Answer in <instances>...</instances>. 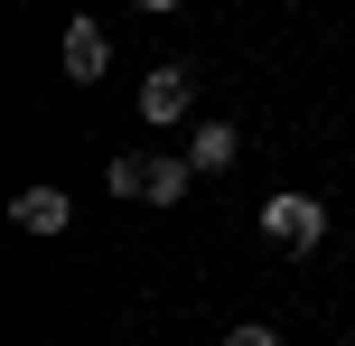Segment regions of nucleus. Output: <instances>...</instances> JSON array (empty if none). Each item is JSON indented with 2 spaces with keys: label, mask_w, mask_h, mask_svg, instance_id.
Returning a JSON list of instances; mask_svg holds the SVG:
<instances>
[{
  "label": "nucleus",
  "mask_w": 355,
  "mask_h": 346,
  "mask_svg": "<svg viewBox=\"0 0 355 346\" xmlns=\"http://www.w3.org/2000/svg\"><path fill=\"white\" fill-rule=\"evenodd\" d=\"M262 234L281 243V253H318L327 243V206L300 197V187H281V197H262Z\"/></svg>",
  "instance_id": "obj_1"
},
{
  "label": "nucleus",
  "mask_w": 355,
  "mask_h": 346,
  "mask_svg": "<svg viewBox=\"0 0 355 346\" xmlns=\"http://www.w3.org/2000/svg\"><path fill=\"white\" fill-rule=\"evenodd\" d=\"M103 178H112V197H141V206H178V197H187V178H196V159H112Z\"/></svg>",
  "instance_id": "obj_2"
},
{
  "label": "nucleus",
  "mask_w": 355,
  "mask_h": 346,
  "mask_svg": "<svg viewBox=\"0 0 355 346\" xmlns=\"http://www.w3.org/2000/svg\"><path fill=\"white\" fill-rule=\"evenodd\" d=\"M10 225H19V234H66V225H75V197H66V187H19V197H10Z\"/></svg>",
  "instance_id": "obj_3"
},
{
  "label": "nucleus",
  "mask_w": 355,
  "mask_h": 346,
  "mask_svg": "<svg viewBox=\"0 0 355 346\" xmlns=\"http://www.w3.org/2000/svg\"><path fill=\"white\" fill-rule=\"evenodd\" d=\"M187 103H196V75L187 66H150L141 75V112H150V122H187Z\"/></svg>",
  "instance_id": "obj_4"
},
{
  "label": "nucleus",
  "mask_w": 355,
  "mask_h": 346,
  "mask_svg": "<svg viewBox=\"0 0 355 346\" xmlns=\"http://www.w3.org/2000/svg\"><path fill=\"white\" fill-rule=\"evenodd\" d=\"M103 66H112V37L94 19H66V85H103Z\"/></svg>",
  "instance_id": "obj_5"
},
{
  "label": "nucleus",
  "mask_w": 355,
  "mask_h": 346,
  "mask_svg": "<svg viewBox=\"0 0 355 346\" xmlns=\"http://www.w3.org/2000/svg\"><path fill=\"white\" fill-rule=\"evenodd\" d=\"M234 150H243V131H234V122H196L187 159H196V178H206V168H234Z\"/></svg>",
  "instance_id": "obj_6"
},
{
  "label": "nucleus",
  "mask_w": 355,
  "mask_h": 346,
  "mask_svg": "<svg viewBox=\"0 0 355 346\" xmlns=\"http://www.w3.org/2000/svg\"><path fill=\"white\" fill-rule=\"evenodd\" d=\"M225 346H271V337H262V328H234V337H225Z\"/></svg>",
  "instance_id": "obj_7"
},
{
  "label": "nucleus",
  "mask_w": 355,
  "mask_h": 346,
  "mask_svg": "<svg viewBox=\"0 0 355 346\" xmlns=\"http://www.w3.org/2000/svg\"><path fill=\"white\" fill-rule=\"evenodd\" d=\"M141 10H178V0H141Z\"/></svg>",
  "instance_id": "obj_8"
}]
</instances>
